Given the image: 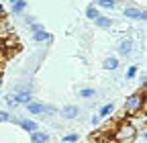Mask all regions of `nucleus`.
<instances>
[{
  "label": "nucleus",
  "instance_id": "1",
  "mask_svg": "<svg viewBox=\"0 0 147 143\" xmlns=\"http://www.w3.org/2000/svg\"><path fill=\"white\" fill-rule=\"evenodd\" d=\"M145 109V90H139V92H133L125 100V106H123V113L125 117L123 119H129L131 115H137V113H143Z\"/></svg>",
  "mask_w": 147,
  "mask_h": 143
},
{
  "label": "nucleus",
  "instance_id": "2",
  "mask_svg": "<svg viewBox=\"0 0 147 143\" xmlns=\"http://www.w3.org/2000/svg\"><path fill=\"white\" fill-rule=\"evenodd\" d=\"M137 127L135 125H131L129 121H123L119 127L115 129V133H113V139L117 141V143H133L135 139H137Z\"/></svg>",
  "mask_w": 147,
  "mask_h": 143
},
{
  "label": "nucleus",
  "instance_id": "3",
  "mask_svg": "<svg viewBox=\"0 0 147 143\" xmlns=\"http://www.w3.org/2000/svg\"><path fill=\"white\" fill-rule=\"evenodd\" d=\"M25 106H27L29 115H53V113H55V106L43 104V102H39V100H31V102H27Z\"/></svg>",
  "mask_w": 147,
  "mask_h": 143
},
{
  "label": "nucleus",
  "instance_id": "4",
  "mask_svg": "<svg viewBox=\"0 0 147 143\" xmlns=\"http://www.w3.org/2000/svg\"><path fill=\"white\" fill-rule=\"evenodd\" d=\"M33 100V94H31V88H21V90H16L12 96H8L6 98V102L10 104V106H14V104H27V102H31Z\"/></svg>",
  "mask_w": 147,
  "mask_h": 143
},
{
  "label": "nucleus",
  "instance_id": "5",
  "mask_svg": "<svg viewBox=\"0 0 147 143\" xmlns=\"http://www.w3.org/2000/svg\"><path fill=\"white\" fill-rule=\"evenodd\" d=\"M123 14L127 16V19H131V21H141V23H145V19H147V12H145V8H139V6H125V10H123Z\"/></svg>",
  "mask_w": 147,
  "mask_h": 143
},
{
  "label": "nucleus",
  "instance_id": "6",
  "mask_svg": "<svg viewBox=\"0 0 147 143\" xmlns=\"http://www.w3.org/2000/svg\"><path fill=\"white\" fill-rule=\"evenodd\" d=\"M10 121H12V123H16L18 127H21L23 131H27V133H33V131L39 129V125H37L33 119H14V117H10Z\"/></svg>",
  "mask_w": 147,
  "mask_h": 143
},
{
  "label": "nucleus",
  "instance_id": "7",
  "mask_svg": "<svg viewBox=\"0 0 147 143\" xmlns=\"http://www.w3.org/2000/svg\"><path fill=\"white\" fill-rule=\"evenodd\" d=\"M59 115L63 117V119H78V115H80V109H78V106L76 104H65L63 106V109L59 111Z\"/></svg>",
  "mask_w": 147,
  "mask_h": 143
},
{
  "label": "nucleus",
  "instance_id": "8",
  "mask_svg": "<svg viewBox=\"0 0 147 143\" xmlns=\"http://www.w3.org/2000/svg\"><path fill=\"white\" fill-rule=\"evenodd\" d=\"M119 51H121L123 57H129V55H131V51H133V39H123L119 43Z\"/></svg>",
  "mask_w": 147,
  "mask_h": 143
},
{
  "label": "nucleus",
  "instance_id": "9",
  "mask_svg": "<svg viewBox=\"0 0 147 143\" xmlns=\"http://www.w3.org/2000/svg\"><path fill=\"white\" fill-rule=\"evenodd\" d=\"M94 23H96V27H100V29H110V27L115 25V19L104 16V14H98L96 19H94Z\"/></svg>",
  "mask_w": 147,
  "mask_h": 143
},
{
  "label": "nucleus",
  "instance_id": "10",
  "mask_svg": "<svg viewBox=\"0 0 147 143\" xmlns=\"http://www.w3.org/2000/svg\"><path fill=\"white\" fill-rule=\"evenodd\" d=\"M33 41L35 43H47V41H51V33H47L45 29H41V31L33 33Z\"/></svg>",
  "mask_w": 147,
  "mask_h": 143
},
{
  "label": "nucleus",
  "instance_id": "11",
  "mask_svg": "<svg viewBox=\"0 0 147 143\" xmlns=\"http://www.w3.org/2000/svg\"><path fill=\"white\" fill-rule=\"evenodd\" d=\"M94 6L96 8H106V10H115L119 4H117V0H94Z\"/></svg>",
  "mask_w": 147,
  "mask_h": 143
},
{
  "label": "nucleus",
  "instance_id": "12",
  "mask_svg": "<svg viewBox=\"0 0 147 143\" xmlns=\"http://www.w3.org/2000/svg\"><path fill=\"white\" fill-rule=\"evenodd\" d=\"M47 141H49V135L39 131V129L31 133V143H47Z\"/></svg>",
  "mask_w": 147,
  "mask_h": 143
},
{
  "label": "nucleus",
  "instance_id": "13",
  "mask_svg": "<svg viewBox=\"0 0 147 143\" xmlns=\"http://www.w3.org/2000/svg\"><path fill=\"white\" fill-rule=\"evenodd\" d=\"M10 10L14 14H23L27 10V0H14V2L10 4Z\"/></svg>",
  "mask_w": 147,
  "mask_h": 143
},
{
  "label": "nucleus",
  "instance_id": "14",
  "mask_svg": "<svg viewBox=\"0 0 147 143\" xmlns=\"http://www.w3.org/2000/svg\"><path fill=\"white\" fill-rule=\"evenodd\" d=\"M113 113H115V104H113V102H108V104H104L102 109H100L98 117H100V119H106V117H110Z\"/></svg>",
  "mask_w": 147,
  "mask_h": 143
},
{
  "label": "nucleus",
  "instance_id": "15",
  "mask_svg": "<svg viewBox=\"0 0 147 143\" xmlns=\"http://www.w3.org/2000/svg\"><path fill=\"white\" fill-rule=\"evenodd\" d=\"M102 65H104V69H108V72H115V69L119 67V59H117V57H106Z\"/></svg>",
  "mask_w": 147,
  "mask_h": 143
},
{
  "label": "nucleus",
  "instance_id": "16",
  "mask_svg": "<svg viewBox=\"0 0 147 143\" xmlns=\"http://www.w3.org/2000/svg\"><path fill=\"white\" fill-rule=\"evenodd\" d=\"M98 14H100V10H98V8H96L94 4H88V8H86V16H88L90 21H94Z\"/></svg>",
  "mask_w": 147,
  "mask_h": 143
},
{
  "label": "nucleus",
  "instance_id": "17",
  "mask_svg": "<svg viewBox=\"0 0 147 143\" xmlns=\"http://www.w3.org/2000/svg\"><path fill=\"white\" fill-rule=\"evenodd\" d=\"M78 94H80V98H94L96 96V90H94V88H82Z\"/></svg>",
  "mask_w": 147,
  "mask_h": 143
},
{
  "label": "nucleus",
  "instance_id": "18",
  "mask_svg": "<svg viewBox=\"0 0 147 143\" xmlns=\"http://www.w3.org/2000/svg\"><path fill=\"white\" fill-rule=\"evenodd\" d=\"M137 69H139V67H137L135 63H133V65H129V67H127V74H125V78H127V80H133V78L137 76Z\"/></svg>",
  "mask_w": 147,
  "mask_h": 143
},
{
  "label": "nucleus",
  "instance_id": "19",
  "mask_svg": "<svg viewBox=\"0 0 147 143\" xmlns=\"http://www.w3.org/2000/svg\"><path fill=\"white\" fill-rule=\"evenodd\" d=\"M8 23L6 21H0V39H4V37H8Z\"/></svg>",
  "mask_w": 147,
  "mask_h": 143
},
{
  "label": "nucleus",
  "instance_id": "20",
  "mask_svg": "<svg viewBox=\"0 0 147 143\" xmlns=\"http://www.w3.org/2000/svg\"><path fill=\"white\" fill-rule=\"evenodd\" d=\"M78 141V133H67L63 135V143H76Z\"/></svg>",
  "mask_w": 147,
  "mask_h": 143
},
{
  "label": "nucleus",
  "instance_id": "21",
  "mask_svg": "<svg viewBox=\"0 0 147 143\" xmlns=\"http://www.w3.org/2000/svg\"><path fill=\"white\" fill-rule=\"evenodd\" d=\"M10 117H12V115H10L8 111H0V123H8Z\"/></svg>",
  "mask_w": 147,
  "mask_h": 143
},
{
  "label": "nucleus",
  "instance_id": "22",
  "mask_svg": "<svg viewBox=\"0 0 147 143\" xmlns=\"http://www.w3.org/2000/svg\"><path fill=\"white\" fill-rule=\"evenodd\" d=\"M29 27H31V31H33V33H37V31H41V29H43V25H41V23H37V21L29 23Z\"/></svg>",
  "mask_w": 147,
  "mask_h": 143
},
{
  "label": "nucleus",
  "instance_id": "23",
  "mask_svg": "<svg viewBox=\"0 0 147 143\" xmlns=\"http://www.w3.org/2000/svg\"><path fill=\"white\" fill-rule=\"evenodd\" d=\"M102 143H117V141H115V139H113V137H108V139H104V141H102Z\"/></svg>",
  "mask_w": 147,
  "mask_h": 143
},
{
  "label": "nucleus",
  "instance_id": "24",
  "mask_svg": "<svg viewBox=\"0 0 147 143\" xmlns=\"http://www.w3.org/2000/svg\"><path fill=\"white\" fill-rule=\"evenodd\" d=\"M0 16H4V6H2V2H0Z\"/></svg>",
  "mask_w": 147,
  "mask_h": 143
},
{
  "label": "nucleus",
  "instance_id": "25",
  "mask_svg": "<svg viewBox=\"0 0 147 143\" xmlns=\"http://www.w3.org/2000/svg\"><path fill=\"white\" fill-rule=\"evenodd\" d=\"M0 86H2V74H0Z\"/></svg>",
  "mask_w": 147,
  "mask_h": 143
}]
</instances>
